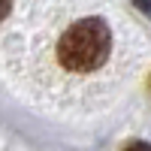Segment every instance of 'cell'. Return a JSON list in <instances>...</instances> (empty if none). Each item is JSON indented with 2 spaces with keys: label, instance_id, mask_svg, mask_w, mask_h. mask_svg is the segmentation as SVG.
I'll list each match as a JSON object with an SVG mask.
<instances>
[{
  "label": "cell",
  "instance_id": "cell-1",
  "mask_svg": "<svg viewBox=\"0 0 151 151\" xmlns=\"http://www.w3.org/2000/svg\"><path fill=\"white\" fill-rule=\"evenodd\" d=\"M112 52V30L103 18H82L60 36L58 60L73 73H91L106 64Z\"/></svg>",
  "mask_w": 151,
  "mask_h": 151
},
{
  "label": "cell",
  "instance_id": "cell-2",
  "mask_svg": "<svg viewBox=\"0 0 151 151\" xmlns=\"http://www.w3.org/2000/svg\"><path fill=\"white\" fill-rule=\"evenodd\" d=\"M124 151H151V145H148V142H130Z\"/></svg>",
  "mask_w": 151,
  "mask_h": 151
},
{
  "label": "cell",
  "instance_id": "cell-3",
  "mask_svg": "<svg viewBox=\"0 0 151 151\" xmlns=\"http://www.w3.org/2000/svg\"><path fill=\"white\" fill-rule=\"evenodd\" d=\"M133 3H136V9H142L145 15L151 18V0H133Z\"/></svg>",
  "mask_w": 151,
  "mask_h": 151
},
{
  "label": "cell",
  "instance_id": "cell-4",
  "mask_svg": "<svg viewBox=\"0 0 151 151\" xmlns=\"http://www.w3.org/2000/svg\"><path fill=\"white\" fill-rule=\"evenodd\" d=\"M9 6H12V3H9V0H0V21H3V18L9 15Z\"/></svg>",
  "mask_w": 151,
  "mask_h": 151
}]
</instances>
